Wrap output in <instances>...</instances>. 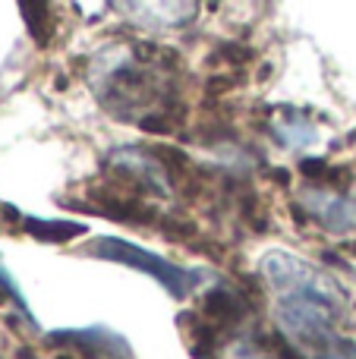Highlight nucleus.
Returning <instances> with one entry per match:
<instances>
[{"label":"nucleus","instance_id":"20e7f679","mask_svg":"<svg viewBox=\"0 0 356 359\" xmlns=\"http://www.w3.org/2000/svg\"><path fill=\"white\" fill-rule=\"evenodd\" d=\"M48 344L69 347L73 353L85 359H132L126 337L114 334L111 328H101V325L79 328V331H54V334H48Z\"/></svg>","mask_w":356,"mask_h":359},{"label":"nucleus","instance_id":"f257e3e1","mask_svg":"<svg viewBox=\"0 0 356 359\" xmlns=\"http://www.w3.org/2000/svg\"><path fill=\"white\" fill-rule=\"evenodd\" d=\"M265 284L275 293V322L281 337L306 359H325L344 341V290L331 274L290 252H271L259 262Z\"/></svg>","mask_w":356,"mask_h":359},{"label":"nucleus","instance_id":"7ed1b4c3","mask_svg":"<svg viewBox=\"0 0 356 359\" xmlns=\"http://www.w3.org/2000/svg\"><path fill=\"white\" fill-rule=\"evenodd\" d=\"M300 205H303V215L313 217L328 233H347V230L356 227V202L347 198L344 192L331 189V186L309 183L300 192Z\"/></svg>","mask_w":356,"mask_h":359},{"label":"nucleus","instance_id":"6e6552de","mask_svg":"<svg viewBox=\"0 0 356 359\" xmlns=\"http://www.w3.org/2000/svg\"><path fill=\"white\" fill-rule=\"evenodd\" d=\"M4 297H10L13 303H16L19 309L25 312V318H29V322H35V318H32V312H29V306H25V297L19 293V284L10 278V271H6V265H4V259H0V299H4Z\"/></svg>","mask_w":356,"mask_h":359},{"label":"nucleus","instance_id":"f03ea898","mask_svg":"<svg viewBox=\"0 0 356 359\" xmlns=\"http://www.w3.org/2000/svg\"><path fill=\"white\" fill-rule=\"evenodd\" d=\"M82 252L95 255V259H104V262H117V265H126V268H136L142 274H151L174 299L189 297L208 278L205 268H180L174 262L161 259V255L149 252V249L136 246V243L120 240V236H98L88 246H82Z\"/></svg>","mask_w":356,"mask_h":359},{"label":"nucleus","instance_id":"1a4fd4ad","mask_svg":"<svg viewBox=\"0 0 356 359\" xmlns=\"http://www.w3.org/2000/svg\"><path fill=\"white\" fill-rule=\"evenodd\" d=\"M353 249H356V243H353Z\"/></svg>","mask_w":356,"mask_h":359},{"label":"nucleus","instance_id":"39448f33","mask_svg":"<svg viewBox=\"0 0 356 359\" xmlns=\"http://www.w3.org/2000/svg\"><path fill=\"white\" fill-rule=\"evenodd\" d=\"M22 227L25 233H32L41 243H67L73 236L85 233V227L76 221H48V217H35V215H22Z\"/></svg>","mask_w":356,"mask_h":359},{"label":"nucleus","instance_id":"423d86ee","mask_svg":"<svg viewBox=\"0 0 356 359\" xmlns=\"http://www.w3.org/2000/svg\"><path fill=\"white\" fill-rule=\"evenodd\" d=\"M275 136L294 149V145H313L319 139V133L303 117H281V120H275Z\"/></svg>","mask_w":356,"mask_h":359},{"label":"nucleus","instance_id":"0eeeda50","mask_svg":"<svg viewBox=\"0 0 356 359\" xmlns=\"http://www.w3.org/2000/svg\"><path fill=\"white\" fill-rule=\"evenodd\" d=\"M22 10V19H25V25H29V32H32V38H35L38 44H48V29L44 25L50 22V6L48 4H22L19 6Z\"/></svg>","mask_w":356,"mask_h":359}]
</instances>
